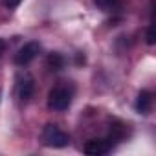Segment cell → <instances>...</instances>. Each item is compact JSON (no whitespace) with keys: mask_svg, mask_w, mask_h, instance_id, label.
<instances>
[{"mask_svg":"<svg viewBox=\"0 0 156 156\" xmlns=\"http://www.w3.org/2000/svg\"><path fill=\"white\" fill-rule=\"evenodd\" d=\"M6 50H8V42H6L4 39H0V57L6 53Z\"/></svg>","mask_w":156,"mask_h":156,"instance_id":"11","label":"cell"},{"mask_svg":"<svg viewBox=\"0 0 156 156\" xmlns=\"http://www.w3.org/2000/svg\"><path fill=\"white\" fill-rule=\"evenodd\" d=\"M33 77L30 73H19L17 75V96L20 101H30L31 96H33Z\"/></svg>","mask_w":156,"mask_h":156,"instance_id":"4","label":"cell"},{"mask_svg":"<svg viewBox=\"0 0 156 156\" xmlns=\"http://www.w3.org/2000/svg\"><path fill=\"white\" fill-rule=\"evenodd\" d=\"M46 66H48L51 72H59V70L64 68V57H62L61 53L53 51V53L48 55V59H46Z\"/></svg>","mask_w":156,"mask_h":156,"instance_id":"7","label":"cell"},{"mask_svg":"<svg viewBox=\"0 0 156 156\" xmlns=\"http://www.w3.org/2000/svg\"><path fill=\"white\" fill-rule=\"evenodd\" d=\"M73 99V88L70 85H57L48 94V108L62 112L72 105Z\"/></svg>","mask_w":156,"mask_h":156,"instance_id":"1","label":"cell"},{"mask_svg":"<svg viewBox=\"0 0 156 156\" xmlns=\"http://www.w3.org/2000/svg\"><path fill=\"white\" fill-rule=\"evenodd\" d=\"M112 149V140H107V138H94V140H88L83 147V151L90 156H101V154H107L108 151Z\"/></svg>","mask_w":156,"mask_h":156,"instance_id":"5","label":"cell"},{"mask_svg":"<svg viewBox=\"0 0 156 156\" xmlns=\"http://www.w3.org/2000/svg\"><path fill=\"white\" fill-rule=\"evenodd\" d=\"M20 2H22V0H4V6L9 8V9H13V8H17Z\"/></svg>","mask_w":156,"mask_h":156,"instance_id":"10","label":"cell"},{"mask_svg":"<svg viewBox=\"0 0 156 156\" xmlns=\"http://www.w3.org/2000/svg\"><path fill=\"white\" fill-rule=\"evenodd\" d=\"M134 108L136 112L140 114H149L151 108H152V94L149 90H141L136 98V103H134Z\"/></svg>","mask_w":156,"mask_h":156,"instance_id":"6","label":"cell"},{"mask_svg":"<svg viewBox=\"0 0 156 156\" xmlns=\"http://www.w3.org/2000/svg\"><path fill=\"white\" fill-rule=\"evenodd\" d=\"M145 37H147V44H149V46H152V44L156 42V39H154V28H152V26L147 28V35H145Z\"/></svg>","mask_w":156,"mask_h":156,"instance_id":"9","label":"cell"},{"mask_svg":"<svg viewBox=\"0 0 156 156\" xmlns=\"http://www.w3.org/2000/svg\"><path fill=\"white\" fill-rule=\"evenodd\" d=\"M41 138H42V143L46 147H53V149H61V147H66L70 143V136L62 129H59L57 125H51V123L42 129Z\"/></svg>","mask_w":156,"mask_h":156,"instance_id":"2","label":"cell"},{"mask_svg":"<svg viewBox=\"0 0 156 156\" xmlns=\"http://www.w3.org/2000/svg\"><path fill=\"white\" fill-rule=\"evenodd\" d=\"M39 51H41V44H39V42H28V44H24V46L15 53L13 61H15L17 66H26V64H30V62L39 55Z\"/></svg>","mask_w":156,"mask_h":156,"instance_id":"3","label":"cell"},{"mask_svg":"<svg viewBox=\"0 0 156 156\" xmlns=\"http://www.w3.org/2000/svg\"><path fill=\"white\" fill-rule=\"evenodd\" d=\"M94 4L101 11H114L121 6V0H94Z\"/></svg>","mask_w":156,"mask_h":156,"instance_id":"8","label":"cell"}]
</instances>
